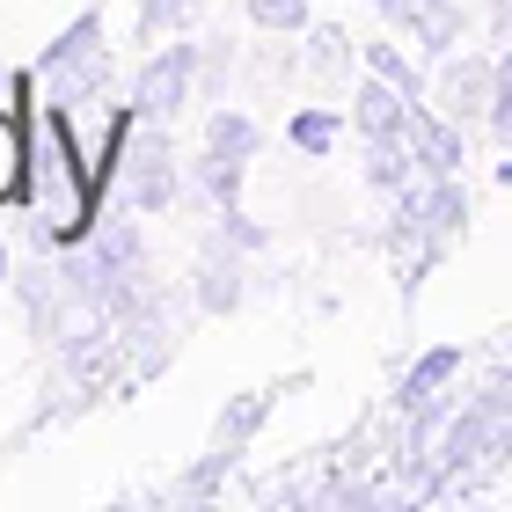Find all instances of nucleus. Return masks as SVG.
Instances as JSON below:
<instances>
[{
    "label": "nucleus",
    "instance_id": "1",
    "mask_svg": "<svg viewBox=\"0 0 512 512\" xmlns=\"http://www.w3.org/2000/svg\"><path fill=\"white\" fill-rule=\"evenodd\" d=\"M30 242L44 256L74 249L96 227V169L74 154V118L59 103H30Z\"/></svg>",
    "mask_w": 512,
    "mask_h": 512
},
{
    "label": "nucleus",
    "instance_id": "2",
    "mask_svg": "<svg viewBox=\"0 0 512 512\" xmlns=\"http://www.w3.org/2000/svg\"><path fill=\"white\" fill-rule=\"evenodd\" d=\"M37 81H44V103H59L66 118H74V110H88V103H103L110 81H118L110 44H103V15H74V22H66V30L44 44Z\"/></svg>",
    "mask_w": 512,
    "mask_h": 512
},
{
    "label": "nucleus",
    "instance_id": "3",
    "mask_svg": "<svg viewBox=\"0 0 512 512\" xmlns=\"http://www.w3.org/2000/svg\"><path fill=\"white\" fill-rule=\"evenodd\" d=\"M198 66H205L198 44H169V52H154L147 66H139V74H132V110H139V125H169L176 110L191 103Z\"/></svg>",
    "mask_w": 512,
    "mask_h": 512
},
{
    "label": "nucleus",
    "instance_id": "4",
    "mask_svg": "<svg viewBox=\"0 0 512 512\" xmlns=\"http://www.w3.org/2000/svg\"><path fill=\"white\" fill-rule=\"evenodd\" d=\"M118 198L139 205V213H169V205H176V154H169V139H161V132H147L118 161Z\"/></svg>",
    "mask_w": 512,
    "mask_h": 512
},
{
    "label": "nucleus",
    "instance_id": "5",
    "mask_svg": "<svg viewBox=\"0 0 512 512\" xmlns=\"http://www.w3.org/2000/svg\"><path fill=\"white\" fill-rule=\"evenodd\" d=\"M491 96H498V59H447L439 66V110H447L454 125L469 118H491Z\"/></svg>",
    "mask_w": 512,
    "mask_h": 512
},
{
    "label": "nucleus",
    "instance_id": "6",
    "mask_svg": "<svg viewBox=\"0 0 512 512\" xmlns=\"http://www.w3.org/2000/svg\"><path fill=\"white\" fill-rule=\"evenodd\" d=\"M403 132H410V147H417V169H425V176H461L469 147H461V125H454V118H432L425 103H410Z\"/></svg>",
    "mask_w": 512,
    "mask_h": 512
},
{
    "label": "nucleus",
    "instance_id": "7",
    "mask_svg": "<svg viewBox=\"0 0 512 512\" xmlns=\"http://www.w3.org/2000/svg\"><path fill=\"white\" fill-rule=\"evenodd\" d=\"M198 308H205V315L242 308V256L227 249V235H213V242H205V256H198Z\"/></svg>",
    "mask_w": 512,
    "mask_h": 512
},
{
    "label": "nucleus",
    "instance_id": "8",
    "mask_svg": "<svg viewBox=\"0 0 512 512\" xmlns=\"http://www.w3.org/2000/svg\"><path fill=\"white\" fill-rule=\"evenodd\" d=\"M352 118H359L366 139H395V132H403V118H410V96H403V88H388V81L374 74V81H359Z\"/></svg>",
    "mask_w": 512,
    "mask_h": 512
},
{
    "label": "nucleus",
    "instance_id": "9",
    "mask_svg": "<svg viewBox=\"0 0 512 512\" xmlns=\"http://www.w3.org/2000/svg\"><path fill=\"white\" fill-rule=\"evenodd\" d=\"M366 183L388 198H403L410 183H417V147H410V132H395V139H366Z\"/></svg>",
    "mask_w": 512,
    "mask_h": 512
},
{
    "label": "nucleus",
    "instance_id": "10",
    "mask_svg": "<svg viewBox=\"0 0 512 512\" xmlns=\"http://www.w3.org/2000/svg\"><path fill=\"white\" fill-rule=\"evenodd\" d=\"M30 198V125L15 110H0V205Z\"/></svg>",
    "mask_w": 512,
    "mask_h": 512
},
{
    "label": "nucleus",
    "instance_id": "11",
    "mask_svg": "<svg viewBox=\"0 0 512 512\" xmlns=\"http://www.w3.org/2000/svg\"><path fill=\"white\" fill-rule=\"evenodd\" d=\"M403 30L417 37V52H454V44H461V30H469V15H461V0H432V8H417L410 22H403Z\"/></svg>",
    "mask_w": 512,
    "mask_h": 512
},
{
    "label": "nucleus",
    "instance_id": "12",
    "mask_svg": "<svg viewBox=\"0 0 512 512\" xmlns=\"http://www.w3.org/2000/svg\"><path fill=\"white\" fill-rule=\"evenodd\" d=\"M278 395H286V388H256V395H235V403H227L220 410V425H213V439H220V447H249V439H256V425H264V417H271V403H278Z\"/></svg>",
    "mask_w": 512,
    "mask_h": 512
},
{
    "label": "nucleus",
    "instance_id": "13",
    "mask_svg": "<svg viewBox=\"0 0 512 512\" xmlns=\"http://www.w3.org/2000/svg\"><path fill=\"white\" fill-rule=\"evenodd\" d=\"M447 374H461V352H454V344H447V352H425V359L410 366V374H403V388H395V410H417V403H432V388L447 381Z\"/></svg>",
    "mask_w": 512,
    "mask_h": 512
},
{
    "label": "nucleus",
    "instance_id": "14",
    "mask_svg": "<svg viewBox=\"0 0 512 512\" xmlns=\"http://www.w3.org/2000/svg\"><path fill=\"white\" fill-rule=\"evenodd\" d=\"M205 147H213V154H235V161H249V154H256V125L242 118V110H213V125H205Z\"/></svg>",
    "mask_w": 512,
    "mask_h": 512
},
{
    "label": "nucleus",
    "instance_id": "15",
    "mask_svg": "<svg viewBox=\"0 0 512 512\" xmlns=\"http://www.w3.org/2000/svg\"><path fill=\"white\" fill-rule=\"evenodd\" d=\"M366 66H374L388 88H403L410 103H425V81H417V66L403 59V44H366Z\"/></svg>",
    "mask_w": 512,
    "mask_h": 512
},
{
    "label": "nucleus",
    "instance_id": "16",
    "mask_svg": "<svg viewBox=\"0 0 512 512\" xmlns=\"http://www.w3.org/2000/svg\"><path fill=\"white\" fill-rule=\"evenodd\" d=\"M191 15H198V0H139V37H161V30H191Z\"/></svg>",
    "mask_w": 512,
    "mask_h": 512
},
{
    "label": "nucleus",
    "instance_id": "17",
    "mask_svg": "<svg viewBox=\"0 0 512 512\" xmlns=\"http://www.w3.org/2000/svg\"><path fill=\"white\" fill-rule=\"evenodd\" d=\"M286 139L300 154H330V139H337V110H300V118L286 125Z\"/></svg>",
    "mask_w": 512,
    "mask_h": 512
},
{
    "label": "nucleus",
    "instance_id": "18",
    "mask_svg": "<svg viewBox=\"0 0 512 512\" xmlns=\"http://www.w3.org/2000/svg\"><path fill=\"white\" fill-rule=\"evenodd\" d=\"M308 44H315V52H308V66H315L322 81H337L344 66H352V37H344V30H315Z\"/></svg>",
    "mask_w": 512,
    "mask_h": 512
},
{
    "label": "nucleus",
    "instance_id": "19",
    "mask_svg": "<svg viewBox=\"0 0 512 512\" xmlns=\"http://www.w3.org/2000/svg\"><path fill=\"white\" fill-rule=\"evenodd\" d=\"M491 132H498V147H512V37H505V52H498V96H491Z\"/></svg>",
    "mask_w": 512,
    "mask_h": 512
},
{
    "label": "nucleus",
    "instance_id": "20",
    "mask_svg": "<svg viewBox=\"0 0 512 512\" xmlns=\"http://www.w3.org/2000/svg\"><path fill=\"white\" fill-rule=\"evenodd\" d=\"M249 22L256 30H300V22H308V0H249Z\"/></svg>",
    "mask_w": 512,
    "mask_h": 512
},
{
    "label": "nucleus",
    "instance_id": "21",
    "mask_svg": "<svg viewBox=\"0 0 512 512\" xmlns=\"http://www.w3.org/2000/svg\"><path fill=\"white\" fill-rule=\"evenodd\" d=\"M374 8H381V15H388V22H410V15H417V8H432V0H374Z\"/></svg>",
    "mask_w": 512,
    "mask_h": 512
},
{
    "label": "nucleus",
    "instance_id": "22",
    "mask_svg": "<svg viewBox=\"0 0 512 512\" xmlns=\"http://www.w3.org/2000/svg\"><path fill=\"white\" fill-rule=\"evenodd\" d=\"M491 30H498V37H512V0H491Z\"/></svg>",
    "mask_w": 512,
    "mask_h": 512
},
{
    "label": "nucleus",
    "instance_id": "23",
    "mask_svg": "<svg viewBox=\"0 0 512 512\" xmlns=\"http://www.w3.org/2000/svg\"><path fill=\"white\" fill-rule=\"evenodd\" d=\"M0 286H8V242H0Z\"/></svg>",
    "mask_w": 512,
    "mask_h": 512
}]
</instances>
